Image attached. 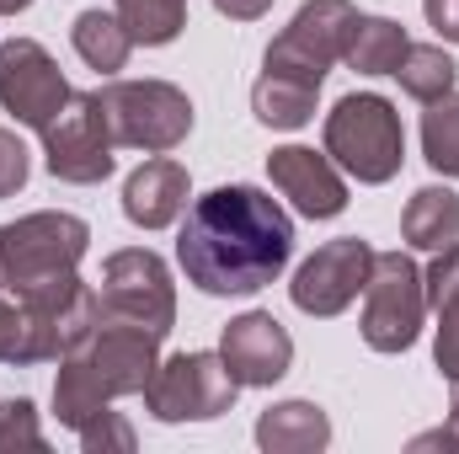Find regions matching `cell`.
Segmentation results:
<instances>
[{
  "instance_id": "6da1fadb",
  "label": "cell",
  "mask_w": 459,
  "mask_h": 454,
  "mask_svg": "<svg viewBox=\"0 0 459 454\" xmlns=\"http://www.w3.org/2000/svg\"><path fill=\"white\" fill-rule=\"evenodd\" d=\"M294 251V220L262 188H214L187 209L177 262L204 294H256Z\"/></svg>"
},
{
  "instance_id": "7a4b0ae2",
  "label": "cell",
  "mask_w": 459,
  "mask_h": 454,
  "mask_svg": "<svg viewBox=\"0 0 459 454\" xmlns=\"http://www.w3.org/2000/svg\"><path fill=\"white\" fill-rule=\"evenodd\" d=\"M102 327V294L75 273L43 284L0 278V363H48L86 347Z\"/></svg>"
},
{
  "instance_id": "3957f363",
  "label": "cell",
  "mask_w": 459,
  "mask_h": 454,
  "mask_svg": "<svg viewBox=\"0 0 459 454\" xmlns=\"http://www.w3.org/2000/svg\"><path fill=\"white\" fill-rule=\"evenodd\" d=\"M326 155L347 166L358 182H390L406 161V128L401 113L374 97V92H358L342 97L332 113H326Z\"/></svg>"
},
{
  "instance_id": "277c9868",
  "label": "cell",
  "mask_w": 459,
  "mask_h": 454,
  "mask_svg": "<svg viewBox=\"0 0 459 454\" xmlns=\"http://www.w3.org/2000/svg\"><path fill=\"white\" fill-rule=\"evenodd\" d=\"M102 113L113 123V139L144 155H166L193 134V102L187 92L166 86V81H113L97 92Z\"/></svg>"
},
{
  "instance_id": "5b68a950",
  "label": "cell",
  "mask_w": 459,
  "mask_h": 454,
  "mask_svg": "<svg viewBox=\"0 0 459 454\" xmlns=\"http://www.w3.org/2000/svg\"><path fill=\"white\" fill-rule=\"evenodd\" d=\"M363 294H368L363 300V342L374 353H406L428 316L422 267L406 251H374V273H368Z\"/></svg>"
},
{
  "instance_id": "8992f818",
  "label": "cell",
  "mask_w": 459,
  "mask_h": 454,
  "mask_svg": "<svg viewBox=\"0 0 459 454\" xmlns=\"http://www.w3.org/2000/svg\"><path fill=\"white\" fill-rule=\"evenodd\" d=\"M352 22H358L352 0H305V5H299V16L273 38V48H267V65H262V70H267V75H289V81H299V86H316V92H321V81H326V75H332V65L342 59Z\"/></svg>"
},
{
  "instance_id": "52a82bcc",
  "label": "cell",
  "mask_w": 459,
  "mask_h": 454,
  "mask_svg": "<svg viewBox=\"0 0 459 454\" xmlns=\"http://www.w3.org/2000/svg\"><path fill=\"white\" fill-rule=\"evenodd\" d=\"M235 374L220 353H171L144 385V406L160 423H209L235 406Z\"/></svg>"
},
{
  "instance_id": "ba28073f",
  "label": "cell",
  "mask_w": 459,
  "mask_h": 454,
  "mask_svg": "<svg viewBox=\"0 0 459 454\" xmlns=\"http://www.w3.org/2000/svg\"><path fill=\"white\" fill-rule=\"evenodd\" d=\"M113 123L102 113V97L97 92H70V102L59 108V118L43 128V155H48V171L59 182H75V188H91L102 177H113Z\"/></svg>"
},
{
  "instance_id": "9c48e42d",
  "label": "cell",
  "mask_w": 459,
  "mask_h": 454,
  "mask_svg": "<svg viewBox=\"0 0 459 454\" xmlns=\"http://www.w3.org/2000/svg\"><path fill=\"white\" fill-rule=\"evenodd\" d=\"M91 230L75 214H27L16 225H0V278L11 284H43L59 273H75V262L86 257Z\"/></svg>"
},
{
  "instance_id": "30bf717a",
  "label": "cell",
  "mask_w": 459,
  "mask_h": 454,
  "mask_svg": "<svg viewBox=\"0 0 459 454\" xmlns=\"http://www.w3.org/2000/svg\"><path fill=\"white\" fill-rule=\"evenodd\" d=\"M102 316L134 321L150 332H171L177 321V289H171V267L150 251V246H128L113 251L102 267Z\"/></svg>"
},
{
  "instance_id": "8fae6325",
  "label": "cell",
  "mask_w": 459,
  "mask_h": 454,
  "mask_svg": "<svg viewBox=\"0 0 459 454\" xmlns=\"http://www.w3.org/2000/svg\"><path fill=\"white\" fill-rule=\"evenodd\" d=\"M0 102H5V113H16V123H27V128L43 134L59 118V108L70 102V81L48 59L43 43L5 38L0 43Z\"/></svg>"
},
{
  "instance_id": "7c38bea8",
  "label": "cell",
  "mask_w": 459,
  "mask_h": 454,
  "mask_svg": "<svg viewBox=\"0 0 459 454\" xmlns=\"http://www.w3.org/2000/svg\"><path fill=\"white\" fill-rule=\"evenodd\" d=\"M368 273H374V246L358 240V235H342V240H326V246L294 273L289 294H294V305H299L305 316H342L347 305L363 294Z\"/></svg>"
},
{
  "instance_id": "4fadbf2b",
  "label": "cell",
  "mask_w": 459,
  "mask_h": 454,
  "mask_svg": "<svg viewBox=\"0 0 459 454\" xmlns=\"http://www.w3.org/2000/svg\"><path fill=\"white\" fill-rule=\"evenodd\" d=\"M86 363L97 369L108 396H144V385L160 369V332L134 327V321H113L102 316V327L91 332V342L81 347Z\"/></svg>"
},
{
  "instance_id": "5bb4252c",
  "label": "cell",
  "mask_w": 459,
  "mask_h": 454,
  "mask_svg": "<svg viewBox=\"0 0 459 454\" xmlns=\"http://www.w3.org/2000/svg\"><path fill=\"white\" fill-rule=\"evenodd\" d=\"M220 358L235 374V385H278L289 374V363H294V337L267 310H246L225 327Z\"/></svg>"
},
{
  "instance_id": "9a60e30c",
  "label": "cell",
  "mask_w": 459,
  "mask_h": 454,
  "mask_svg": "<svg viewBox=\"0 0 459 454\" xmlns=\"http://www.w3.org/2000/svg\"><path fill=\"white\" fill-rule=\"evenodd\" d=\"M267 177L305 220H337L347 209V188L332 166V155H316L305 144H283L267 155Z\"/></svg>"
},
{
  "instance_id": "2e32d148",
  "label": "cell",
  "mask_w": 459,
  "mask_h": 454,
  "mask_svg": "<svg viewBox=\"0 0 459 454\" xmlns=\"http://www.w3.org/2000/svg\"><path fill=\"white\" fill-rule=\"evenodd\" d=\"M187 209V166L182 161H144L128 182H123V214L139 230H166L182 220Z\"/></svg>"
},
{
  "instance_id": "e0dca14e",
  "label": "cell",
  "mask_w": 459,
  "mask_h": 454,
  "mask_svg": "<svg viewBox=\"0 0 459 454\" xmlns=\"http://www.w3.org/2000/svg\"><path fill=\"white\" fill-rule=\"evenodd\" d=\"M256 444L267 454H316L332 444V423L316 401H278L256 417Z\"/></svg>"
},
{
  "instance_id": "ac0fdd59",
  "label": "cell",
  "mask_w": 459,
  "mask_h": 454,
  "mask_svg": "<svg viewBox=\"0 0 459 454\" xmlns=\"http://www.w3.org/2000/svg\"><path fill=\"white\" fill-rule=\"evenodd\" d=\"M422 284H428V305L438 310V347H433V358H438L444 380H459V246L433 251V267L422 273Z\"/></svg>"
},
{
  "instance_id": "d6986e66",
  "label": "cell",
  "mask_w": 459,
  "mask_h": 454,
  "mask_svg": "<svg viewBox=\"0 0 459 454\" xmlns=\"http://www.w3.org/2000/svg\"><path fill=\"white\" fill-rule=\"evenodd\" d=\"M108 390H102V380H97V369L86 363V353L75 347V353H65L59 358V380H54V412H59V423L65 428H91L102 412H108Z\"/></svg>"
},
{
  "instance_id": "ffe728a7",
  "label": "cell",
  "mask_w": 459,
  "mask_h": 454,
  "mask_svg": "<svg viewBox=\"0 0 459 454\" xmlns=\"http://www.w3.org/2000/svg\"><path fill=\"white\" fill-rule=\"evenodd\" d=\"M401 235L417 251L459 246V193H449V188H417L406 214H401Z\"/></svg>"
},
{
  "instance_id": "44dd1931",
  "label": "cell",
  "mask_w": 459,
  "mask_h": 454,
  "mask_svg": "<svg viewBox=\"0 0 459 454\" xmlns=\"http://www.w3.org/2000/svg\"><path fill=\"white\" fill-rule=\"evenodd\" d=\"M406 27L390 22V16H358L352 32H347V48H342V65L358 70V75H395L401 54H406Z\"/></svg>"
},
{
  "instance_id": "7402d4cb",
  "label": "cell",
  "mask_w": 459,
  "mask_h": 454,
  "mask_svg": "<svg viewBox=\"0 0 459 454\" xmlns=\"http://www.w3.org/2000/svg\"><path fill=\"white\" fill-rule=\"evenodd\" d=\"M70 38H75V54L91 65V70H102V75H113L128 65V48H134V38H128V27L108 16V11H81L75 16V27H70Z\"/></svg>"
},
{
  "instance_id": "603a6c76",
  "label": "cell",
  "mask_w": 459,
  "mask_h": 454,
  "mask_svg": "<svg viewBox=\"0 0 459 454\" xmlns=\"http://www.w3.org/2000/svg\"><path fill=\"white\" fill-rule=\"evenodd\" d=\"M316 86H299V81H289V75H267L262 70V81L251 86V108L256 118L267 123V128H305L310 118H316Z\"/></svg>"
},
{
  "instance_id": "cb8c5ba5",
  "label": "cell",
  "mask_w": 459,
  "mask_h": 454,
  "mask_svg": "<svg viewBox=\"0 0 459 454\" xmlns=\"http://www.w3.org/2000/svg\"><path fill=\"white\" fill-rule=\"evenodd\" d=\"M395 81H401L406 97H417V102H438V97L455 92L459 65L444 54V48H433V43H411V48L401 54V65H395Z\"/></svg>"
},
{
  "instance_id": "d4e9b609",
  "label": "cell",
  "mask_w": 459,
  "mask_h": 454,
  "mask_svg": "<svg viewBox=\"0 0 459 454\" xmlns=\"http://www.w3.org/2000/svg\"><path fill=\"white\" fill-rule=\"evenodd\" d=\"M117 22L128 27L134 43L160 48L187 27V0H117Z\"/></svg>"
},
{
  "instance_id": "484cf974",
  "label": "cell",
  "mask_w": 459,
  "mask_h": 454,
  "mask_svg": "<svg viewBox=\"0 0 459 454\" xmlns=\"http://www.w3.org/2000/svg\"><path fill=\"white\" fill-rule=\"evenodd\" d=\"M422 155H428L433 171L459 177V97L455 92L428 102V113H422Z\"/></svg>"
},
{
  "instance_id": "4316f807",
  "label": "cell",
  "mask_w": 459,
  "mask_h": 454,
  "mask_svg": "<svg viewBox=\"0 0 459 454\" xmlns=\"http://www.w3.org/2000/svg\"><path fill=\"white\" fill-rule=\"evenodd\" d=\"M16 450H43V433H38V412L27 396H11L0 401V454H16Z\"/></svg>"
},
{
  "instance_id": "83f0119b",
  "label": "cell",
  "mask_w": 459,
  "mask_h": 454,
  "mask_svg": "<svg viewBox=\"0 0 459 454\" xmlns=\"http://www.w3.org/2000/svg\"><path fill=\"white\" fill-rule=\"evenodd\" d=\"M81 444H86V454H108V450L128 454L134 450V428H128L117 412H102L91 428H81Z\"/></svg>"
},
{
  "instance_id": "f1b7e54d",
  "label": "cell",
  "mask_w": 459,
  "mask_h": 454,
  "mask_svg": "<svg viewBox=\"0 0 459 454\" xmlns=\"http://www.w3.org/2000/svg\"><path fill=\"white\" fill-rule=\"evenodd\" d=\"M27 182V150L11 128H0V198H16Z\"/></svg>"
},
{
  "instance_id": "f546056e",
  "label": "cell",
  "mask_w": 459,
  "mask_h": 454,
  "mask_svg": "<svg viewBox=\"0 0 459 454\" xmlns=\"http://www.w3.org/2000/svg\"><path fill=\"white\" fill-rule=\"evenodd\" d=\"M422 11H428V22H433L438 38L459 43V0H422Z\"/></svg>"
},
{
  "instance_id": "4dcf8cb0",
  "label": "cell",
  "mask_w": 459,
  "mask_h": 454,
  "mask_svg": "<svg viewBox=\"0 0 459 454\" xmlns=\"http://www.w3.org/2000/svg\"><path fill=\"white\" fill-rule=\"evenodd\" d=\"M220 11H225L230 22H256V16H267L273 11V0H214Z\"/></svg>"
},
{
  "instance_id": "1f68e13d",
  "label": "cell",
  "mask_w": 459,
  "mask_h": 454,
  "mask_svg": "<svg viewBox=\"0 0 459 454\" xmlns=\"http://www.w3.org/2000/svg\"><path fill=\"white\" fill-rule=\"evenodd\" d=\"M32 0H0V16H16V11H27Z\"/></svg>"
},
{
  "instance_id": "d6a6232c",
  "label": "cell",
  "mask_w": 459,
  "mask_h": 454,
  "mask_svg": "<svg viewBox=\"0 0 459 454\" xmlns=\"http://www.w3.org/2000/svg\"><path fill=\"white\" fill-rule=\"evenodd\" d=\"M449 428L459 433V380H455V406H449Z\"/></svg>"
}]
</instances>
